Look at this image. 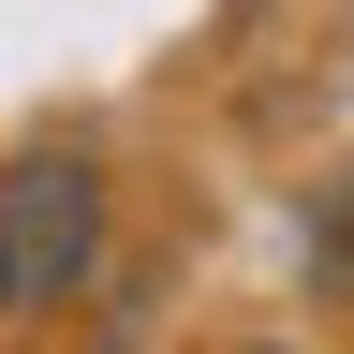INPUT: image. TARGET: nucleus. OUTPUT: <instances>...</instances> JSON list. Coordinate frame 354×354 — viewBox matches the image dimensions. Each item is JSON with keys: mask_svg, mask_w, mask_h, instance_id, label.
<instances>
[{"mask_svg": "<svg viewBox=\"0 0 354 354\" xmlns=\"http://www.w3.org/2000/svg\"><path fill=\"white\" fill-rule=\"evenodd\" d=\"M104 221H118V192H104V162H88V148H30V162H0V236H15L30 310L104 295Z\"/></svg>", "mask_w": 354, "mask_h": 354, "instance_id": "f257e3e1", "label": "nucleus"}, {"mask_svg": "<svg viewBox=\"0 0 354 354\" xmlns=\"http://www.w3.org/2000/svg\"><path fill=\"white\" fill-rule=\"evenodd\" d=\"M310 266H325V281L354 295V207H325V236H310Z\"/></svg>", "mask_w": 354, "mask_h": 354, "instance_id": "f03ea898", "label": "nucleus"}, {"mask_svg": "<svg viewBox=\"0 0 354 354\" xmlns=\"http://www.w3.org/2000/svg\"><path fill=\"white\" fill-rule=\"evenodd\" d=\"M15 310H30V281H15V236H0V325H15Z\"/></svg>", "mask_w": 354, "mask_h": 354, "instance_id": "7ed1b4c3", "label": "nucleus"}]
</instances>
